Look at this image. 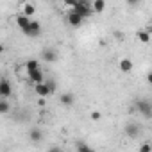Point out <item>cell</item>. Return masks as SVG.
<instances>
[{
    "instance_id": "cell-15",
    "label": "cell",
    "mask_w": 152,
    "mask_h": 152,
    "mask_svg": "<svg viewBox=\"0 0 152 152\" xmlns=\"http://www.w3.org/2000/svg\"><path fill=\"white\" fill-rule=\"evenodd\" d=\"M104 9H106V0H95V2H93V9L91 11L100 15V13H104Z\"/></svg>"
},
{
    "instance_id": "cell-1",
    "label": "cell",
    "mask_w": 152,
    "mask_h": 152,
    "mask_svg": "<svg viewBox=\"0 0 152 152\" xmlns=\"http://www.w3.org/2000/svg\"><path fill=\"white\" fill-rule=\"evenodd\" d=\"M136 107H138V113H141L147 120L152 118V104H150V100H147V99H140V100L136 102Z\"/></svg>"
},
{
    "instance_id": "cell-16",
    "label": "cell",
    "mask_w": 152,
    "mask_h": 152,
    "mask_svg": "<svg viewBox=\"0 0 152 152\" xmlns=\"http://www.w3.org/2000/svg\"><path fill=\"white\" fill-rule=\"evenodd\" d=\"M136 36H138V41H141V43H148L150 41V32H147L145 29L143 31H138Z\"/></svg>"
},
{
    "instance_id": "cell-9",
    "label": "cell",
    "mask_w": 152,
    "mask_h": 152,
    "mask_svg": "<svg viewBox=\"0 0 152 152\" xmlns=\"http://www.w3.org/2000/svg\"><path fill=\"white\" fill-rule=\"evenodd\" d=\"M41 57H43V61H47V63H54V61H57V52H56L54 48H45L43 54H41Z\"/></svg>"
},
{
    "instance_id": "cell-22",
    "label": "cell",
    "mask_w": 152,
    "mask_h": 152,
    "mask_svg": "<svg viewBox=\"0 0 152 152\" xmlns=\"http://www.w3.org/2000/svg\"><path fill=\"white\" fill-rule=\"evenodd\" d=\"M90 116H91V120H100V116H102V115H100L99 111H93V113H91Z\"/></svg>"
},
{
    "instance_id": "cell-13",
    "label": "cell",
    "mask_w": 152,
    "mask_h": 152,
    "mask_svg": "<svg viewBox=\"0 0 152 152\" xmlns=\"http://www.w3.org/2000/svg\"><path fill=\"white\" fill-rule=\"evenodd\" d=\"M59 102H61L63 106H73V102H75V97H73L72 93H63V95L59 97Z\"/></svg>"
},
{
    "instance_id": "cell-11",
    "label": "cell",
    "mask_w": 152,
    "mask_h": 152,
    "mask_svg": "<svg viewBox=\"0 0 152 152\" xmlns=\"http://www.w3.org/2000/svg\"><path fill=\"white\" fill-rule=\"evenodd\" d=\"M34 91H36L38 97H43V99L50 95V93H48V88H47L45 83H36V84H34Z\"/></svg>"
},
{
    "instance_id": "cell-8",
    "label": "cell",
    "mask_w": 152,
    "mask_h": 152,
    "mask_svg": "<svg viewBox=\"0 0 152 152\" xmlns=\"http://www.w3.org/2000/svg\"><path fill=\"white\" fill-rule=\"evenodd\" d=\"M125 134H127L129 138H138V136H140V125L134 124V122L127 124V125H125Z\"/></svg>"
},
{
    "instance_id": "cell-10",
    "label": "cell",
    "mask_w": 152,
    "mask_h": 152,
    "mask_svg": "<svg viewBox=\"0 0 152 152\" xmlns=\"http://www.w3.org/2000/svg\"><path fill=\"white\" fill-rule=\"evenodd\" d=\"M22 13H23L25 16H29V18H31V16L36 13V6H34L32 2H29V0H25V2L22 4Z\"/></svg>"
},
{
    "instance_id": "cell-18",
    "label": "cell",
    "mask_w": 152,
    "mask_h": 152,
    "mask_svg": "<svg viewBox=\"0 0 152 152\" xmlns=\"http://www.w3.org/2000/svg\"><path fill=\"white\" fill-rule=\"evenodd\" d=\"M23 66H25V70H27V72H32V70L39 68V63H38L36 59H29V61H27V63H25Z\"/></svg>"
},
{
    "instance_id": "cell-14",
    "label": "cell",
    "mask_w": 152,
    "mask_h": 152,
    "mask_svg": "<svg viewBox=\"0 0 152 152\" xmlns=\"http://www.w3.org/2000/svg\"><path fill=\"white\" fill-rule=\"evenodd\" d=\"M29 138H31L32 141H41V138H43V132H41V129H38V127H32V129H31V132H29Z\"/></svg>"
},
{
    "instance_id": "cell-21",
    "label": "cell",
    "mask_w": 152,
    "mask_h": 152,
    "mask_svg": "<svg viewBox=\"0 0 152 152\" xmlns=\"http://www.w3.org/2000/svg\"><path fill=\"white\" fill-rule=\"evenodd\" d=\"M63 4L68 6V7H73L75 4H77V0H63Z\"/></svg>"
},
{
    "instance_id": "cell-17",
    "label": "cell",
    "mask_w": 152,
    "mask_h": 152,
    "mask_svg": "<svg viewBox=\"0 0 152 152\" xmlns=\"http://www.w3.org/2000/svg\"><path fill=\"white\" fill-rule=\"evenodd\" d=\"M9 109H11V104H9V100H7V99H0V115H6V113H9Z\"/></svg>"
},
{
    "instance_id": "cell-2",
    "label": "cell",
    "mask_w": 152,
    "mask_h": 152,
    "mask_svg": "<svg viewBox=\"0 0 152 152\" xmlns=\"http://www.w3.org/2000/svg\"><path fill=\"white\" fill-rule=\"evenodd\" d=\"M72 11H73V13H77V15H81L83 18H88V16L93 13L91 7L88 6V2H79V0H77V4L72 7Z\"/></svg>"
},
{
    "instance_id": "cell-20",
    "label": "cell",
    "mask_w": 152,
    "mask_h": 152,
    "mask_svg": "<svg viewBox=\"0 0 152 152\" xmlns=\"http://www.w3.org/2000/svg\"><path fill=\"white\" fill-rule=\"evenodd\" d=\"M77 150H81V152H91V147H88L86 143H77Z\"/></svg>"
},
{
    "instance_id": "cell-7",
    "label": "cell",
    "mask_w": 152,
    "mask_h": 152,
    "mask_svg": "<svg viewBox=\"0 0 152 152\" xmlns=\"http://www.w3.org/2000/svg\"><path fill=\"white\" fill-rule=\"evenodd\" d=\"M41 32V25H39V22H36V20H31V23H29V29H27V36H31V38H36L38 34Z\"/></svg>"
},
{
    "instance_id": "cell-6",
    "label": "cell",
    "mask_w": 152,
    "mask_h": 152,
    "mask_svg": "<svg viewBox=\"0 0 152 152\" xmlns=\"http://www.w3.org/2000/svg\"><path fill=\"white\" fill-rule=\"evenodd\" d=\"M83 22H84V18H83L81 15L73 13V11H70V13H68V23H70L72 27H81V25H83Z\"/></svg>"
},
{
    "instance_id": "cell-3",
    "label": "cell",
    "mask_w": 152,
    "mask_h": 152,
    "mask_svg": "<svg viewBox=\"0 0 152 152\" xmlns=\"http://www.w3.org/2000/svg\"><path fill=\"white\" fill-rule=\"evenodd\" d=\"M15 22H16V25H18V29L25 34L27 32V29H29V23H31V18L29 16H25L23 13H20V15H16L15 16Z\"/></svg>"
},
{
    "instance_id": "cell-5",
    "label": "cell",
    "mask_w": 152,
    "mask_h": 152,
    "mask_svg": "<svg viewBox=\"0 0 152 152\" xmlns=\"http://www.w3.org/2000/svg\"><path fill=\"white\" fill-rule=\"evenodd\" d=\"M27 77H29V81H31L32 84L43 83V81H45V75H43L41 68H36V70H32V72H27Z\"/></svg>"
},
{
    "instance_id": "cell-26",
    "label": "cell",
    "mask_w": 152,
    "mask_h": 152,
    "mask_svg": "<svg viewBox=\"0 0 152 152\" xmlns=\"http://www.w3.org/2000/svg\"><path fill=\"white\" fill-rule=\"evenodd\" d=\"M4 50H6V48H4V45H2V43H0V54H2Z\"/></svg>"
},
{
    "instance_id": "cell-23",
    "label": "cell",
    "mask_w": 152,
    "mask_h": 152,
    "mask_svg": "<svg viewBox=\"0 0 152 152\" xmlns=\"http://www.w3.org/2000/svg\"><path fill=\"white\" fill-rule=\"evenodd\" d=\"M140 152H150V145H148V143L141 145V147H140Z\"/></svg>"
},
{
    "instance_id": "cell-4",
    "label": "cell",
    "mask_w": 152,
    "mask_h": 152,
    "mask_svg": "<svg viewBox=\"0 0 152 152\" xmlns=\"http://www.w3.org/2000/svg\"><path fill=\"white\" fill-rule=\"evenodd\" d=\"M13 95V88L7 79H0V99H9Z\"/></svg>"
},
{
    "instance_id": "cell-24",
    "label": "cell",
    "mask_w": 152,
    "mask_h": 152,
    "mask_svg": "<svg viewBox=\"0 0 152 152\" xmlns=\"http://www.w3.org/2000/svg\"><path fill=\"white\" fill-rule=\"evenodd\" d=\"M140 2H141V0H127V4H129V6H138Z\"/></svg>"
},
{
    "instance_id": "cell-25",
    "label": "cell",
    "mask_w": 152,
    "mask_h": 152,
    "mask_svg": "<svg viewBox=\"0 0 152 152\" xmlns=\"http://www.w3.org/2000/svg\"><path fill=\"white\" fill-rule=\"evenodd\" d=\"M115 36H116V39H124V38H122V36H124V34H122V32H118V31H116V32H115Z\"/></svg>"
},
{
    "instance_id": "cell-12",
    "label": "cell",
    "mask_w": 152,
    "mask_h": 152,
    "mask_svg": "<svg viewBox=\"0 0 152 152\" xmlns=\"http://www.w3.org/2000/svg\"><path fill=\"white\" fill-rule=\"evenodd\" d=\"M118 66H120V70L124 72V73H127V72H131L132 70V61L131 59H127V57H124V59H120V63H118Z\"/></svg>"
},
{
    "instance_id": "cell-19",
    "label": "cell",
    "mask_w": 152,
    "mask_h": 152,
    "mask_svg": "<svg viewBox=\"0 0 152 152\" xmlns=\"http://www.w3.org/2000/svg\"><path fill=\"white\" fill-rule=\"evenodd\" d=\"M45 84H47V88H48V93L50 95H54L56 93V81H52V79H47V81H43Z\"/></svg>"
}]
</instances>
